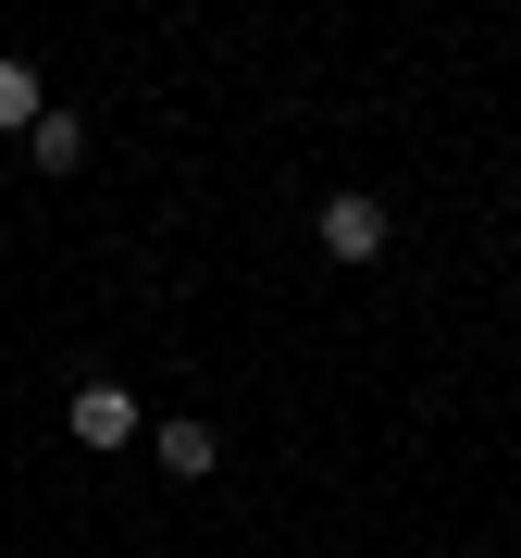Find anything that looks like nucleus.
<instances>
[{
	"label": "nucleus",
	"instance_id": "obj_4",
	"mask_svg": "<svg viewBox=\"0 0 521 558\" xmlns=\"http://www.w3.org/2000/svg\"><path fill=\"white\" fill-rule=\"evenodd\" d=\"M25 149H38L50 174H75V161H87V124H75V112H38V124H25Z\"/></svg>",
	"mask_w": 521,
	"mask_h": 558
},
{
	"label": "nucleus",
	"instance_id": "obj_3",
	"mask_svg": "<svg viewBox=\"0 0 521 558\" xmlns=\"http://www.w3.org/2000/svg\"><path fill=\"white\" fill-rule=\"evenodd\" d=\"M211 459H223V435H211V422H186V410L161 422V472H186V484H199Z\"/></svg>",
	"mask_w": 521,
	"mask_h": 558
},
{
	"label": "nucleus",
	"instance_id": "obj_1",
	"mask_svg": "<svg viewBox=\"0 0 521 558\" xmlns=\"http://www.w3.org/2000/svg\"><path fill=\"white\" fill-rule=\"evenodd\" d=\"M62 435L75 447H124L137 435V398H124V385H75V398H62Z\"/></svg>",
	"mask_w": 521,
	"mask_h": 558
},
{
	"label": "nucleus",
	"instance_id": "obj_5",
	"mask_svg": "<svg viewBox=\"0 0 521 558\" xmlns=\"http://www.w3.org/2000/svg\"><path fill=\"white\" fill-rule=\"evenodd\" d=\"M38 112H50V100H38V75H25L13 50H0V124H38Z\"/></svg>",
	"mask_w": 521,
	"mask_h": 558
},
{
	"label": "nucleus",
	"instance_id": "obj_2",
	"mask_svg": "<svg viewBox=\"0 0 521 558\" xmlns=\"http://www.w3.org/2000/svg\"><path fill=\"white\" fill-rule=\"evenodd\" d=\"M385 236H398L385 199H361V186H348V199H323V248H336V260H385Z\"/></svg>",
	"mask_w": 521,
	"mask_h": 558
}]
</instances>
